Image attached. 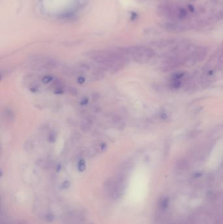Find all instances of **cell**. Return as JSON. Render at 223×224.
I'll list each match as a JSON object with an SVG mask.
<instances>
[{"instance_id":"cell-10","label":"cell","mask_w":223,"mask_h":224,"mask_svg":"<svg viewBox=\"0 0 223 224\" xmlns=\"http://www.w3.org/2000/svg\"><path fill=\"white\" fill-rule=\"evenodd\" d=\"M100 94H98V93H95L92 95V100L94 101H97L100 99Z\"/></svg>"},{"instance_id":"cell-9","label":"cell","mask_w":223,"mask_h":224,"mask_svg":"<svg viewBox=\"0 0 223 224\" xmlns=\"http://www.w3.org/2000/svg\"><path fill=\"white\" fill-rule=\"evenodd\" d=\"M53 80V78L52 76L47 75V76L44 77V78L42 79V81L45 83H48L50 81H52Z\"/></svg>"},{"instance_id":"cell-15","label":"cell","mask_w":223,"mask_h":224,"mask_svg":"<svg viewBox=\"0 0 223 224\" xmlns=\"http://www.w3.org/2000/svg\"><path fill=\"white\" fill-rule=\"evenodd\" d=\"M87 103H88V99H87V98H85V99H83V100L81 101V104H82V105H85V104H87Z\"/></svg>"},{"instance_id":"cell-5","label":"cell","mask_w":223,"mask_h":224,"mask_svg":"<svg viewBox=\"0 0 223 224\" xmlns=\"http://www.w3.org/2000/svg\"><path fill=\"white\" fill-rule=\"evenodd\" d=\"M64 90L65 91H66L69 94L72 95V96H77L78 94V91L75 88L72 87H64Z\"/></svg>"},{"instance_id":"cell-8","label":"cell","mask_w":223,"mask_h":224,"mask_svg":"<svg viewBox=\"0 0 223 224\" xmlns=\"http://www.w3.org/2000/svg\"><path fill=\"white\" fill-rule=\"evenodd\" d=\"M34 144L31 141H28L25 144V149L26 151H31L32 149H34Z\"/></svg>"},{"instance_id":"cell-6","label":"cell","mask_w":223,"mask_h":224,"mask_svg":"<svg viewBox=\"0 0 223 224\" xmlns=\"http://www.w3.org/2000/svg\"><path fill=\"white\" fill-rule=\"evenodd\" d=\"M187 16V12L185 8H181L178 11V17L181 20H184Z\"/></svg>"},{"instance_id":"cell-2","label":"cell","mask_w":223,"mask_h":224,"mask_svg":"<svg viewBox=\"0 0 223 224\" xmlns=\"http://www.w3.org/2000/svg\"><path fill=\"white\" fill-rule=\"evenodd\" d=\"M161 27L164 30L172 33H180L186 30V27L184 26L183 25L172 23V22H171V23H170V22L164 23L161 24Z\"/></svg>"},{"instance_id":"cell-1","label":"cell","mask_w":223,"mask_h":224,"mask_svg":"<svg viewBox=\"0 0 223 224\" xmlns=\"http://www.w3.org/2000/svg\"><path fill=\"white\" fill-rule=\"evenodd\" d=\"M129 57L140 63H145L155 56V51L145 47H131L128 48Z\"/></svg>"},{"instance_id":"cell-14","label":"cell","mask_w":223,"mask_h":224,"mask_svg":"<svg viewBox=\"0 0 223 224\" xmlns=\"http://www.w3.org/2000/svg\"><path fill=\"white\" fill-rule=\"evenodd\" d=\"M188 9L189 10V11H190V12H191V13L194 12V10H195L194 7V6L192 5L191 4H189V5H188Z\"/></svg>"},{"instance_id":"cell-12","label":"cell","mask_w":223,"mask_h":224,"mask_svg":"<svg viewBox=\"0 0 223 224\" xmlns=\"http://www.w3.org/2000/svg\"><path fill=\"white\" fill-rule=\"evenodd\" d=\"M55 135H54V133H50L49 137V140L51 142H53L54 141V140H55Z\"/></svg>"},{"instance_id":"cell-11","label":"cell","mask_w":223,"mask_h":224,"mask_svg":"<svg viewBox=\"0 0 223 224\" xmlns=\"http://www.w3.org/2000/svg\"><path fill=\"white\" fill-rule=\"evenodd\" d=\"M217 18L218 20H223V10L221 11L220 12H218L217 14Z\"/></svg>"},{"instance_id":"cell-13","label":"cell","mask_w":223,"mask_h":224,"mask_svg":"<svg viewBox=\"0 0 223 224\" xmlns=\"http://www.w3.org/2000/svg\"><path fill=\"white\" fill-rule=\"evenodd\" d=\"M85 78H84L83 77H81H81H79L78 79H77V81L80 84H83V83H85Z\"/></svg>"},{"instance_id":"cell-3","label":"cell","mask_w":223,"mask_h":224,"mask_svg":"<svg viewBox=\"0 0 223 224\" xmlns=\"http://www.w3.org/2000/svg\"><path fill=\"white\" fill-rule=\"evenodd\" d=\"M90 125H91V123L90 119L85 118L84 119L81 123V128L83 131L86 132L89 130L90 128Z\"/></svg>"},{"instance_id":"cell-4","label":"cell","mask_w":223,"mask_h":224,"mask_svg":"<svg viewBox=\"0 0 223 224\" xmlns=\"http://www.w3.org/2000/svg\"><path fill=\"white\" fill-rule=\"evenodd\" d=\"M3 113H4V117L6 119L9 121H13L14 120V113L10 109H6Z\"/></svg>"},{"instance_id":"cell-7","label":"cell","mask_w":223,"mask_h":224,"mask_svg":"<svg viewBox=\"0 0 223 224\" xmlns=\"http://www.w3.org/2000/svg\"><path fill=\"white\" fill-rule=\"evenodd\" d=\"M85 161H84L83 159H81L79 161V162L78 163V168H79V170L81 171V172H83L85 170Z\"/></svg>"}]
</instances>
